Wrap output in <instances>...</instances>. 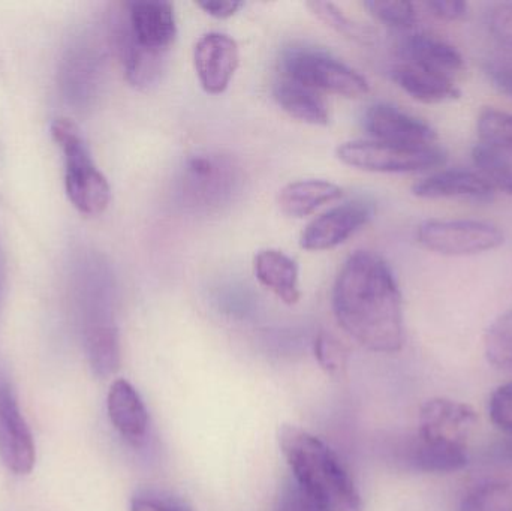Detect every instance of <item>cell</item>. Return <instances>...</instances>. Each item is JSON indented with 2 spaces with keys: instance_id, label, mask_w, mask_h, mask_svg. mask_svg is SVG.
Here are the masks:
<instances>
[{
  "instance_id": "d4e9b609",
  "label": "cell",
  "mask_w": 512,
  "mask_h": 511,
  "mask_svg": "<svg viewBox=\"0 0 512 511\" xmlns=\"http://www.w3.org/2000/svg\"><path fill=\"white\" fill-rule=\"evenodd\" d=\"M472 161L477 167V173L493 189H499L512 197V155L477 143L472 149Z\"/></svg>"
},
{
  "instance_id": "9c48e42d",
  "label": "cell",
  "mask_w": 512,
  "mask_h": 511,
  "mask_svg": "<svg viewBox=\"0 0 512 511\" xmlns=\"http://www.w3.org/2000/svg\"><path fill=\"white\" fill-rule=\"evenodd\" d=\"M110 42L132 87L150 90L161 83L167 69L168 54L147 50L135 41L129 29L125 6L111 14Z\"/></svg>"
},
{
  "instance_id": "4fadbf2b",
  "label": "cell",
  "mask_w": 512,
  "mask_h": 511,
  "mask_svg": "<svg viewBox=\"0 0 512 511\" xmlns=\"http://www.w3.org/2000/svg\"><path fill=\"white\" fill-rule=\"evenodd\" d=\"M364 129L372 140L402 146H433L438 140V134L429 123L384 102L367 110Z\"/></svg>"
},
{
  "instance_id": "8d00e7d4",
  "label": "cell",
  "mask_w": 512,
  "mask_h": 511,
  "mask_svg": "<svg viewBox=\"0 0 512 511\" xmlns=\"http://www.w3.org/2000/svg\"><path fill=\"white\" fill-rule=\"evenodd\" d=\"M486 74L496 89L512 98V62H489L486 65Z\"/></svg>"
},
{
  "instance_id": "2e32d148",
  "label": "cell",
  "mask_w": 512,
  "mask_h": 511,
  "mask_svg": "<svg viewBox=\"0 0 512 511\" xmlns=\"http://www.w3.org/2000/svg\"><path fill=\"white\" fill-rule=\"evenodd\" d=\"M396 461L415 473H456L469 464L468 447L438 443L415 434L396 447Z\"/></svg>"
},
{
  "instance_id": "277c9868",
  "label": "cell",
  "mask_w": 512,
  "mask_h": 511,
  "mask_svg": "<svg viewBox=\"0 0 512 511\" xmlns=\"http://www.w3.org/2000/svg\"><path fill=\"white\" fill-rule=\"evenodd\" d=\"M50 131L65 158L66 195L72 206L83 215H101L111 201L110 183L96 167L80 128L60 117L51 123Z\"/></svg>"
},
{
  "instance_id": "7a4b0ae2",
  "label": "cell",
  "mask_w": 512,
  "mask_h": 511,
  "mask_svg": "<svg viewBox=\"0 0 512 511\" xmlns=\"http://www.w3.org/2000/svg\"><path fill=\"white\" fill-rule=\"evenodd\" d=\"M280 449L292 479L328 511H363L360 494L339 456L315 435L285 426Z\"/></svg>"
},
{
  "instance_id": "6da1fadb",
  "label": "cell",
  "mask_w": 512,
  "mask_h": 511,
  "mask_svg": "<svg viewBox=\"0 0 512 511\" xmlns=\"http://www.w3.org/2000/svg\"><path fill=\"white\" fill-rule=\"evenodd\" d=\"M337 323L375 353H397L405 344L402 294L379 255L358 251L348 258L333 287Z\"/></svg>"
},
{
  "instance_id": "836d02e7",
  "label": "cell",
  "mask_w": 512,
  "mask_h": 511,
  "mask_svg": "<svg viewBox=\"0 0 512 511\" xmlns=\"http://www.w3.org/2000/svg\"><path fill=\"white\" fill-rule=\"evenodd\" d=\"M489 416L505 434H512V381L498 387L490 396Z\"/></svg>"
},
{
  "instance_id": "ba28073f",
  "label": "cell",
  "mask_w": 512,
  "mask_h": 511,
  "mask_svg": "<svg viewBox=\"0 0 512 511\" xmlns=\"http://www.w3.org/2000/svg\"><path fill=\"white\" fill-rule=\"evenodd\" d=\"M104 72V53L98 42L80 33L74 36L63 53L59 65V89L71 107L84 110L98 95Z\"/></svg>"
},
{
  "instance_id": "9a60e30c",
  "label": "cell",
  "mask_w": 512,
  "mask_h": 511,
  "mask_svg": "<svg viewBox=\"0 0 512 511\" xmlns=\"http://www.w3.org/2000/svg\"><path fill=\"white\" fill-rule=\"evenodd\" d=\"M477 423V413L469 405L453 399H430L420 411L418 435L438 443L466 446Z\"/></svg>"
},
{
  "instance_id": "ac0fdd59",
  "label": "cell",
  "mask_w": 512,
  "mask_h": 511,
  "mask_svg": "<svg viewBox=\"0 0 512 511\" xmlns=\"http://www.w3.org/2000/svg\"><path fill=\"white\" fill-rule=\"evenodd\" d=\"M108 416L116 431L132 446H141L149 431V413L132 384L116 380L107 399Z\"/></svg>"
},
{
  "instance_id": "8fae6325",
  "label": "cell",
  "mask_w": 512,
  "mask_h": 511,
  "mask_svg": "<svg viewBox=\"0 0 512 511\" xmlns=\"http://www.w3.org/2000/svg\"><path fill=\"white\" fill-rule=\"evenodd\" d=\"M0 459L18 476L29 474L35 467L32 434L18 408L14 392L6 384H0Z\"/></svg>"
},
{
  "instance_id": "5bb4252c",
  "label": "cell",
  "mask_w": 512,
  "mask_h": 511,
  "mask_svg": "<svg viewBox=\"0 0 512 511\" xmlns=\"http://www.w3.org/2000/svg\"><path fill=\"white\" fill-rule=\"evenodd\" d=\"M125 9L135 41L147 50L168 54L177 36L173 3L164 0H135L125 3Z\"/></svg>"
},
{
  "instance_id": "d6986e66",
  "label": "cell",
  "mask_w": 512,
  "mask_h": 511,
  "mask_svg": "<svg viewBox=\"0 0 512 511\" xmlns=\"http://www.w3.org/2000/svg\"><path fill=\"white\" fill-rule=\"evenodd\" d=\"M391 80L411 98L424 104H441L459 98L460 90L453 78L430 71L415 63H397L391 68Z\"/></svg>"
},
{
  "instance_id": "52a82bcc",
  "label": "cell",
  "mask_w": 512,
  "mask_h": 511,
  "mask_svg": "<svg viewBox=\"0 0 512 511\" xmlns=\"http://www.w3.org/2000/svg\"><path fill=\"white\" fill-rule=\"evenodd\" d=\"M417 240L435 254L469 257L499 248L504 233L490 222L475 219H429L418 225Z\"/></svg>"
},
{
  "instance_id": "484cf974",
  "label": "cell",
  "mask_w": 512,
  "mask_h": 511,
  "mask_svg": "<svg viewBox=\"0 0 512 511\" xmlns=\"http://www.w3.org/2000/svg\"><path fill=\"white\" fill-rule=\"evenodd\" d=\"M460 511H512V479L489 480L475 486L463 498Z\"/></svg>"
},
{
  "instance_id": "1f68e13d",
  "label": "cell",
  "mask_w": 512,
  "mask_h": 511,
  "mask_svg": "<svg viewBox=\"0 0 512 511\" xmlns=\"http://www.w3.org/2000/svg\"><path fill=\"white\" fill-rule=\"evenodd\" d=\"M315 357L321 368L330 375L342 374L348 363V351L328 333H319L315 339Z\"/></svg>"
},
{
  "instance_id": "ffe728a7",
  "label": "cell",
  "mask_w": 512,
  "mask_h": 511,
  "mask_svg": "<svg viewBox=\"0 0 512 511\" xmlns=\"http://www.w3.org/2000/svg\"><path fill=\"white\" fill-rule=\"evenodd\" d=\"M400 53L405 62L415 63L450 78L465 65L462 54L454 45L430 33H409L400 42Z\"/></svg>"
},
{
  "instance_id": "f546056e",
  "label": "cell",
  "mask_w": 512,
  "mask_h": 511,
  "mask_svg": "<svg viewBox=\"0 0 512 511\" xmlns=\"http://www.w3.org/2000/svg\"><path fill=\"white\" fill-rule=\"evenodd\" d=\"M370 14L397 30L414 29L418 21L417 5L400 0H370L364 3Z\"/></svg>"
},
{
  "instance_id": "ab89813d",
  "label": "cell",
  "mask_w": 512,
  "mask_h": 511,
  "mask_svg": "<svg viewBox=\"0 0 512 511\" xmlns=\"http://www.w3.org/2000/svg\"><path fill=\"white\" fill-rule=\"evenodd\" d=\"M3 287H5V266H3L2 251H0V302H2Z\"/></svg>"
},
{
  "instance_id": "4dcf8cb0",
  "label": "cell",
  "mask_w": 512,
  "mask_h": 511,
  "mask_svg": "<svg viewBox=\"0 0 512 511\" xmlns=\"http://www.w3.org/2000/svg\"><path fill=\"white\" fill-rule=\"evenodd\" d=\"M484 24L498 44L512 50V2L489 3L484 11Z\"/></svg>"
},
{
  "instance_id": "cb8c5ba5",
  "label": "cell",
  "mask_w": 512,
  "mask_h": 511,
  "mask_svg": "<svg viewBox=\"0 0 512 511\" xmlns=\"http://www.w3.org/2000/svg\"><path fill=\"white\" fill-rule=\"evenodd\" d=\"M87 356L98 377H110L120 366L119 333L116 326L98 327L84 332Z\"/></svg>"
},
{
  "instance_id": "603a6c76",
  "label": "cell",
  "mask_w": 512,
  "mask_h": 511,
  "mask_svg": "<svg viewBox=\"0 0 512 511\" xmlns=\"http://www.w3.org/2000/svg\"><path fill=\"white\" fill-rule=\"evenodd\" d=\"M274 99L292 119L313 126H325L330 123V113L321 95L297 81L286 77L277 81L274 86Z\"/></svg>"
},
{
  "instance_id": "7c38bea8",
  "label": "cell",
  "mask_w": 512,
  "mask_h": 511,
  "mask_svg": "<svg viewBox=\"0 0 512 511\" xmlns=\"http://www.w3.org/2000/svg\"><path fill=\"white\" fill-rule=\"evenodd\" d=\"M239 62V45L225 33H206L195 44V72L204 92L210 95H221L228 89Z\"/></svg>"
},
{
  "instance_id": "e0dca14e",
  "label": "cell",
  "mask_w": 512,
  "mask_h": 511,
  "mask_svg": "<svg viewBox=\"0 0 512 511\" xmlns=\"http://www.w3.org/2000/svg\"><path fill=\"white\" fill-rule=\"evenodd\" d=\"M412 194L424 200H460L471 203H489L495 197V189L477 171L442 170L418 180L412 186Z\"/></svg>"
},
{
  "instance_id": "f35d334b",
  "label": "cell",
  "mask_w": 512,
  "mask_h": 511,
  "mask_svg": "<svg viewBox=\"0 0 512 511\" xmlns=\"http://www.w3.org/2000/svg\"><path fill=\"white\" fill-rule=\"evenodd\" d=\"M487 459L493 464L512 465V434L493 443L487 450Z\"/></svg>"
},
{
  "instance_id": "74e56055",
  "label": "cell",
  "mask_w": 512,
  "mask_h": 511,
  "mask_svg": "<svg viewBox=\"0 0 512 511\" xmlns=\"http://www.w3.org/2000/svg\"><path fill=\"white\" fill-rule=\"evenodd\" d=\"M198 8L203 9L206 14L210 17L219 18V20H225V18L233 17L242 8V2H234V0H218V2H212V0H206V2H198Z\"/></svg>"
},
{
  "instance_id": "7402d4cb",
  "label": "cell",
  "mask_w": 512,
  "mask_h": 511,
  "mask_svg": "<svg viewBox=\"0 0 512 511\" xmlns=\"http://www.w3.org/2000/svg\"><path fill=\"white\" fill-rule=\"evenodd\" d=\"M343 197V189L336 183L321 179L297 180L280 189L277 204L280 212L289 218L301 219L312 215L325 204Z\"/></svg>"
},
{
  "instance_id": "3957f363",
  "label": "cell",
  "mask_w": 512,
  "mask_h": 511,
  "mask_svg": "<svg viewBox=\"0 0 512 511\" xmlns=\"http://www.w3.org/2000/svg\"><path fill=\"white\" fill-rule=\"evenodd\" d=\"M243 180L242 167L231 156L197 153L183 165L177 195L189 212L215 213L236 200Z\"/></svg>"
},
{
  "instance_id": "5b68a950",
  "label": "cell",
  "mask_w": 512,
  "mask_h": 511,
  "mask_svg": "<svg viewBox=\"0 0 512 511\" xmlns=\"http://www.w3.org/2000/svg\"><path fill=\"white\" fill-rule=\"evenodd\" d=\"M285 77L310 89L360 98L369 92L366 78L333 54L313 47H292L283 53Z\"/></svg>"
},
{
  "instance_id": "d590c367",
  "label": "cell",
  "mask_w": 512,
  "mask_h": 511,
  "mask_svg": "<svg viewBox=\"0 0 512 511\" xmlns=\"http://www.w3.org/2000/svg\"><path fill=\"white\" fill-rule=\"evenodd\" d=\"M131 511H191L185 504L159 494L138 495L132 500Z\"/></svg>"
},
{
  "instance_id": "44dd1931",
  "label": "cell",
  "mask_w": 512,
  "mask_h": 511,
  "mask_svg": "<svg viewBox=\"0 0 512 511\" xmlns=\"http://www.w3.org/2000/svg\"><path fill=\"white\" fill-rule=\"evenodd\" d=\"M254 273L262 287L270 290L286 305H295L301 297L298 266L279 249H262L255 255Z\"/></svg>"
},
{
  "instance_id": "8992f818",
  "label": "cell",
  "mask_w": 512,
  "mask_h": 511,
  "mask_svg": "<svg viewBox=\"0 0 512 511\" xmlns=\"http://www.w3.org/2000/svg\"><path fill=\"white\" fill-rule=\"evenodd\" d=\"M337 158L357 170L403 174L441 167L447 161V153L436 144L402 146L376 140H354L337 147Z\"/></svg>"
},
{
  "instance_id": "d6a6232c",
  "label": "cell",
  "mask_w": 512,
  "mask_h": 511,
  "mask_svg": "<svg viewBox=\"0 0 512 511\" xmlns=\"http://www.w3.org/2000/svg\"><path fill=\"white\" fill-rule=\"evenodd\" d=\"M274 511H328L312 495L307 494L294 479L283 485Z\"/></svg>"
},
{
  "instance_id": "83f0119b",
  "label": "cell",
  "mask_w": 512,
  "mask_h": 511,
  "mask_svg": "<svg viewBox=\"0 0 512 511\" xmlns=\"http://www.w3.org/2000/svg\"><path fill=\"white\" fill-rule=\"evenodd\" d=\"M484 351L496 368H512V309L490 324L484 336Z\"/></svg>"
},
{
  "instance_id": "f1b7e54d",
  "label": "cell",
  "mask_w": 512,
  "mask_h": 511,
  "mask_svg": "<svg viewBox=\"0 0 512 511\" xmlns=\"http://www.w3.org/2000/svg\"><path fill=\"white\" fill-rule=\"evenodd\" d=\"M307 8L312 11V14L318 18L319 21L325 24V26L333 29L334 32L339 35L345 36V38L352 39V41L366 42L370 41L372 35L366 27L361 26L357 21L349 18L339 6L334 5L330 2H309Z\"/></svg>"
},
{
  "instance_id": "e575fe53",
  "label": "cell",
  "mask_w": 512,
  "mask_h": 511,
  "mask_svg": "<svg viewBox=\"0 0 512 511\" xmlns=\"http://www.w3.org/2000/svg\"><path fill=\"white\" fill-rule=\"evenodd\" d=\"M426 11L439 20H462L468 14V3L462 0H429L423 3Z\"/></svg>"
},
{
  "instance_id": "30bf717a",
  "label": "cell",
  "mask_w": 512,
  "mask_h": 511,
  "mask_svg": "<svg viewBox=\"0 0 512 511\" xmlns=\"http://www.w3.org/2000/svg\"><path fill=\"white\" fill-rule=\"evenodd\" d=\"M375 215V206L367 200L339 204L313 219L300 236V246L306 251H330L366 227Z\"/></svg>"
},
{
  "instance_id": "4316f807",
  "label": "cell",
  "mask_w": 512,
  "mask_h": 511,
  "mask_svg": "<svg viewBox=\"0 0 512 511\" xmlns=\"http://www.w3.org/2000/svg\"><path fill=\"white\" fill-rule=\"evenodd\" d=\"M478 143L512 155V114L486 108L477 122Z\"/></svg>"
}]
</instances>
